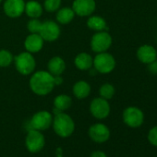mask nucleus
Listing matches in <instances>:
<instances>
[{"label":"nucleus","mask_w":157,"mask_h":157,"mask_svg":"<svg viewBox=\"0 0 157 157\" xmlns=\"http://www.w3.org/2000/svg\"><path fill=\"white\" fill-rule=\"evenodd\" d=\"M55 86L54 76L48 71H37L30 78V88L37 95L43 96L50 94Z\"/></svg>","instance_id":"obj_1"},{"label":"nucleus","mask_w":157,"mask_h":157,"mask_svg":"<svg viewBox=\"0 0 157 157\" xmlns=\"http://www.w3.org/2000/svg\"><path fill=\"white\" fill-rule=\"evenodd\" d=\"M53 128L56 135L61 138H67L75 130V123L70 116L64 112H59L53 118Z\"/></svg>","instance_id":"obj_2"},{"label":"nucleus","mask_w":157,"mask_h":157,"mask_svg":"<svg viewBox=\"0 0 157 157\" xmlns=\"http://www.w3.org/2000/svg\"><path fill=\"white\" fill-rule=\"evenodd\" d=\"M115 57L106 52L98 53L94 58V67L95 70L101 74H108L112 72L116 67Z\"/></svg>","instance_id":"obj_3"},{"label":"nucleus","mask_w":157,"mask_h":157,"mask_svg":"<svg viewBox=\"0 0 157 157\" xmlns=\"http://www.w3.org/2000/svg\"><path fill=\"white\" fill-rule=\"evenodd\" d=\"M14 60L16 69L21 74L25 76L33 73L36 67V62L33 56L32 55V53H29L27 51L19 54Z\"/></svg>","instance_id":"obj_4"},{"label":"nucleus","mask_w":157,"mask_h":157,"mask_svg":"<svg viewBox=\"0 0 157 157\" xmlns=\"http://www.w3.org/2000/svg\"><path fill=\"white\" fill-rule=\"evenodd\" d=\"M122 118L124 123L132 128H140L144 122V114L137 106H128L123 111Z\"/></svg>","instance_id":"obj_5"},{"label":"nucleus","mask_w":157,"mask_h":157,"mask_svg":"<svg viewBox=\"0 0 157 157\" xmlns=\"http://www.w3.org/2000/svg\"><path fill=\"white\" fill-rule=\"evenodd\" d=\"M26 148L30 152L36 153L43 150L45 145V139L44 134L37 129H28V133L25 139Z\"/></svg>","instance_id":"obj_6"},{"label":"nucleus","mask_w":157,"mask_h":157,"mask_svg":"<svg viewBox=\"0 0 157 157\" xmlns=\"http://www.w3.org/2000/svg\"><path fill=\"white\" fill-rule=\"evenodd\" d=\"M112 36L105 31L97 32L91 40V48L95 53L106 52L112 45Z\"/></svg>","instance_id":"obj_7"},{"label":"nucleus","mask_w":157,"mask_h":157,"mask_svg":"<svg viewBox=\"0 0 157 157\" xmlns=\"http://www.w3.org/2000/svg\"><path fill=\"white\" fill-rule=\"evenodd\" d=\"M53 123V116L48 111H39L35 113L30 120L31 128L40 131L48 129ZM30 128V129H31Z\"/></svg>","instance_id":"obj_8"},{"label":"nucleus","mask_w":157,"mask_h":157,"mask_svg":"<svg viewBox=\"0 0 157 157\" xmlns=\"http://www.w3.org/2000/svg\"><path fill=\"white\" fill-rule=\"evenodd\" d=\"M111 108L108 100L102 97L94 98L90 105V112L97 119H105L110 114Z\"/></svg>","instance_id":"obj_9"},{"label":"nucleus","mask_w":157,"mask_h":157,"mask_svg":"<svg viewBox=\"0 0 157 157\" xmlns=\"http://www.w3.org/2000/svg\"><path fill=\"white\" fill-rule=\"evenodd\" d=\"M88 134L91 140L94 142L104 143L110 138V129L106 125L103 123H96L90 127Z\"/></svg>","instance_id":"obj_10"},{"label":"nucleus","mask_w":157,"mask_h":157,"mask_svg":"<svg viewBox=\"0 0 157 157\" xmlns=\"http://www.w3.org/2000/svg\"><path fill=\"white\" fill-rule=\"evenodd\" d=\"M39 34L44 41L54 42L60 36V27L53 21H45L44 22H42Z\"/></svg>","instance_id":"obj_11"},{"label":"nucleus","mask_w":157,"mask_h":157,"mask_svg":"<svg viewBox=\"0 0 157 157\" xmlns=\"http://www.w3.org/2000/svg\"><path fill=\"white\" fill-rule=\"evenodd\" d=\"M96 8L94 0H74L72 4V10L76 15L80 17L91 16Z\"/></svg>","instance_id":"obj_12"},{"label":"nucleus","mask_w":157,"mask_h":157,"mask_svg":"<svg viewBox=\"0 0 157 157\" xmlns=\"http://www.w3.org/2000/svg\"><path fill=\"white\" fill-rule=\"evenodd\" d=\"M3 9L8 17L19 18L25 10V2L24 0H6Z\"/></svg>","instance_id":"obj_13"},{"label":"nucleus","mask_w":157,"mask_h":157,"mask_svg":"<svg viewBox=\"0 0 157 157\" xmlns=\"http://www.w3.org/2000/svg\"><path fill=\"white\" fill-rule=\"evenodd\" d=\"M136 56L140 63L149 65L157 59V50L151 44H142L138 48Z\"/></svg>","instance_id":"obj_14"},{"label":"nucleus","mask_w":157,"mask_h":157,"mask_svg":"<svg viewBox=\"0 0 157 157\" xmlns=\"http://www.w3.org/2000/svg\"><path fill=\"white\" fill-rule=\"evenodd\" d=\"M44 39L39 33H31L24 42V46L29 53H38L44 46Z\"/></svg>","instance_id":"obj_15"},{"label":"nucleus","mask_w":157,"mask_h":157,"mask_svg":"<svg viewBox=\"0 0 157 157\" xmlns=\"http://www.w3.org/2000/svg\"><path fill=\"white\" fill-rule=\"evenodd\" d=\"M48 72L53 76H60L66 69V63L60 56L52 57L47 65Z\"/></svg>","instance_id":"obj_16"},{"label":"nucleus","mask_w":157,"mask_h":157,"mask_svg":"<svg viewBox=\"0 0 157 157\" xmlns=\"http://www.w3.org/2000/svg\"><path fill=\"white\" fill-rule=\"evenodd\" d=\"M75 66L80 70H89L94 65V58L88 53H80L74 60Z\"/></svg>","instance_id":"obj_17"},{"label":"nucleus","mask_w":157,"mask_h":157,"mask_svg":"<svg viewBox=\"0 0 157 157\" xmlns=\"http://www.w3.org/2000/svg\"><path fill=\"white\" fill-rule=\"evenodd\" d=\"M91 94V86L85 81H78L73 86V94L78 99H85Z\"/></svg>","instance_id":"obj_18"},{"label":"nucleus","mask_w":157,"mask_h":157,"mask_svg":"<svg viewBox=\"0 0 157 157\" xmlns=\"http://www.w3.org/2000/svg\"><path fill=\"white\" fill-rule=\"evenodd\" d=\"M24 12L31 19H38L43 14V7L39 2L35 1V0H31V1H28L25 4Z\"/></svg>","instance_id":"obj_19"},{"label":"nucleus","mask_w":157,"mask_h":157,"mask_svg":"<svg viewBox=\"0 0 157 157\" xmlns=\"http://www.w3.org/2000/svg\"><path fill=\"white\" fill-rule=\"evenodd\" d=\"M75 17V12L72 8H63L57 10L56 13V21L58 23L66 25L72 21Z\"/></svg>","instance_id":"obj_20"},{"label":"nucleus","mask_w":157,"mask_h":157,"mask_svg":"<svg viewBox=\"0 0 157 157\" xmlns=\"http://www.w3.org/2000/svg\"><path fill=\"white\" fill-rule=\"evenodd\" d=\"M87 26L91 30L96 32H102L107 30V24L104 18L100 16H92L87 21Z\"/></svg>","instance_id":"obj_21"},{"label":"nucleus","mask_w":157,"mask_h":157,"mask_svg":"<svg viewBox=\"0 0 157 157\" xmlns=\"http://www.w3.org/2000/svg\"><path fill=\"white\" fill-rule=\"evenodd\" d=\"M71 105H72V99L67 94L57 95L54 100V108L60 112H64L67 110L71 106Z\"/></svg>","instance_id":"obj_22"},{"label":"nucleus","mask_w":157,"mask_h":157,"mask_svg":"<svg viewBox=\"0 0 157 157\" xmlns=\"http://www.w3.org/2000/svg\"><path fill=\"white\" fill-rule=\"evenodd\" d=\"M115 93H116V89L110 83H105V84H103L100 87V90H99L100 96L102 98L105 99V100L112 99L114 97V95H115Z\"/></svg>","instance_id":"obj_23"},{"label":"nucleus","mask_w":157,"mask_h":157,"mask_svg":"<svg viewBox=\"0 0 157 157\" xmlns=\"http://www.w3.org/2000/svg\"><path fill=\"white\" fill-rule=\"evenodd\" d=\"M13 61L12 54L8 50H0V67H9Z\"/></svg>","instance_id":"obj_24"},{"label":"nucleus","mask_w":157,"mask_h":157,"mask_svg":"<svg viewBox=\"0 0 157 157\" xmlns=\"http://www.w3.org/2000/svg\"><path fill=\"white\" fill-rule=\"evenodd\" d=\"M61 0H45L44 3V10L48 12H55L60 9Z\"/></svg>","instance_id":"obj_25"},{"label":"nucleus","mask_w":157,"mask_h":157,"mask_svg":"<svg viewBox=\"0 0 157 157\" xmlns=\"http://www.w3.org/2000/svg\"><path fill=\"white\" fill-rule=\"evenodd\" d=\"M41 26L42 21H40L38 19H32L27 24V28L31 33H39Z\"/></svg>","instance_id":"obj_26"},{"label":"nucleus","mask_w":157,"mask_h":157,"mask_svg":"<svg viewBox=\"0 0 157 157\" xmlns=\"http://www.w3.org/2000/svg\"><path fill=\"white\" fill-rule=\"evenodd\" d=\"M148 140L151 145L157 147V126L152 127L149 130V132H148Z\"/></svg>","instance_id":"obj_27"},{"label":"nucleus","mask_w":157,"mask_h":157,"mask_svg":"<svg viewBox=\"0 0 157 157\" xmlns=\"http://www.w3.org/2000/svg\"><path fill=\"white\" fill-rule=\"evenodd\" d=\"M147 66H148V70H149L151 74H153V75H156V74H157V59L154 60L153 62L150 63V64L147 65Z\"/></svg>","instance_id":"obj_28"},{"label":"nucleus","mask_w":157,"mask_h":157,"mask_svg":"<svg viewBox=\"0 0 157 157\" xmlns=\"http://www.w3.org/2000/svg\"><path fill=\"white\" fill-rule=\"evenodd\" d=\"M90 157H107V155L103 151H94L91 153Z\"/></svg>","instance_id":"obj_29"},{"label":"nucleus","mask_w":157,"mask_h":157,"mask_svg":"<svg viewBox=\"0 0 157 157\" xmlns=\"http://www.w3.org/2000/svg\"><path fill=\"white\" fill-rule=\"evenodd\" d=\"M54 82L55 85H60L63 82V78H61V76H54Z\"/></svg>","instance_id":"obj_30"},{"label":"nucleus","mask_w":157,"mask_h":157,"mask_svg":"<svg viewBox=\"0 0 157 157\" xmlns=\"http://www.w3.org/2000/svg\"><path fill=\"white\" fill-rule=\"evenodd\" d=\"M2 2V0H0V3H1Z\"/></svg>","instance_id":"obj_31"}]
</instances>
